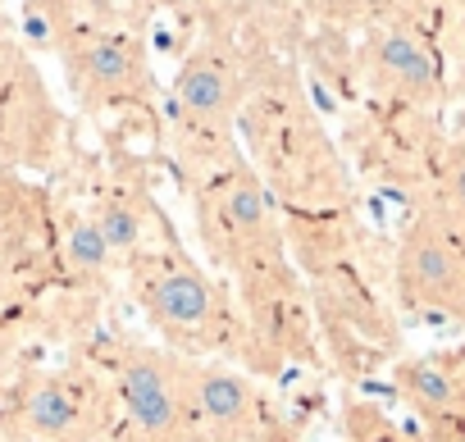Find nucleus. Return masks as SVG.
<instances>
[{
  "mask_svg": "<svg viewBox=\"0 0 465 442\" xmlns=\"http://www.w3.org/2000/svg\"><path fill=\"white\" fill-rule=\"evenodd\" d=\"M370 60H374V74H379L388 87H397L401 96L424 101V96L438 92V60L429 55V46H424L420 37H411V33H401V28L379 33L374 46H370Z\"/></svg>",
  "mask_w": 465,
  "mask_h": 442,
  "instance_id": "6e6552de",
  "label": "nucleus"
},
{
  "mask_svg": "<svg viewBox=\"0 0 465 442\" xmlns=\"http://www.w3.org/2000/svg\"><path fill=\"white\" fill-rule=\"evenodd\" d=\"M69 74L83 101L114 105L146 96V55L119 33H87L69 42Z\"/></svg>",
  "mask_w": 465,
  "mask_h": 442,
  "instance_id": "0eeeda50",
  "label": "nucleus"
},
{
  "mask_svg": "<svg viewBox=\"0 0 465 442\" xmlns=\"http://www.w3.org/2000/svg\"><path fill=\"white\" fill-rule=\"evenodd\" d=\"M442 214L465 229V151H456L442 169Z\"/></svg>",
  "mask_w": 465,
  "mask_h": 442,
  "instance_id": "f8f14e48",
  "label": "nucleus"
},
{
  "mask_svg": "<svg viewBox=\"0 0 465 442\" xmlns=\"http://www.w3.org/2000/svg\"><path fill=\"white\" fill-rule=\"evenodd\" d=\"M456 410H460V419H465V351H460V360H456Z\"/></svg>",
  "mask_w": 465,
  "mask_h": 442,
  "instance_id": "ddd939ff",
  "label": "nucleus"
},
{
  "mask_svg": "<svg viewBox=\"0 0 465 442\" xmlns=\"http://www.w3.org/2000/svg\"><path fill=\"white\" fill-rule=\"evenodd\" d=\"M101 10H110V15H128V10H137V5H146V0H96Z\"/></svg>",
  "mask_w": 465,
  "mask_h": 442,
  "instance_id": "4468645a",
  "label": "nucleus"
},
{
  "mask_svg": "<svg viewBox=\"0 0 465 442\" xmlns=\"http://www.w3.org/2000/svg\"><path fill=\"white\" fill-rule=\"evenodd\" d=\"M397 292L406 306L465 324V229L442 210L415 214L397 247Z\"/></svg>",
  "mask_w": 465,
  "mask_h": 442,
  "instance_id": "20e7f679",
  "label": "nucleus"
},
{
  "mask_svg": "<svg viewBox=\"0 0 465 442\" xmlns=\"http://www.w3.org/2000/svg\"><path fill=\"white\" fill-rule=\"evenodd\" d=\"M110 401L114 397L87 374L42 369L15 388L5 428L19 442H96L110 424Z\"/></svg>",
  "mask_w": 465,
  "mask_h": 442,
  "instance_id": "7ed1b4c3",
  "label": "nucleus"
},
{
  "mask_svg": "<svg viewBox=\"0 0 465 442\" xmlns=\"http://www.w3.org/2000/svg\"><path fill=\"white\" fill-rule=\"evenodd\" d=\"M133 292L146 319L178 356H214L238 347V319L223 288L178 251H137Z\"/></svg>",
  "mask_w": 465,
  "mask_h": 442,
  "instance_id": "f257e3e1",
  "label": "nucleus"
},
{
  "mask_svg": "<svg viewBox=\"0 0 465 442\" xmlns=\"http://www.w3.org/2000/svg\"><path fill=\"white\" fill-rule=\"evenodd\" d=\"M192 428L205 442H252L261 428V392L247 374L219 360H187Z\"/></svg>",
  "mask_w": 465,
  "mask_h": 442,
  "instance_id": "39448f33",
  "label": "nucleus"
},
{
  "mask_svg": "<svg viewBox=\"0 0 465 442\" xmlns=\"http://www.w3.org/2000/svg\"><path fill=\"white\" fill-rule=\"evenodd\" d=\"M60 260H64V270H69L74 279H83V283H96V279H105V274H110V265H114V251L105 247L101 229L92 224V214H78L74 224L64 229Z\"/></svg>",
  "mask_w": 465,
  "mask_h": 442,
  "instance_id": "9d476101",
  "label": "nucleus"
},
{
  "mask_svg": "<svg viewBox=\"0 0 465 442\" xmlns=\"http://www.w3.org/2000/svg\"><path fill=\"white\" fill-rule=\"evenodd\" d=\"M173 105L187 128H196L205 137H228L232 119H238V105H242V74L232 64V55L219 46L192 51L178 69Z\"/></svg>",
  "mask_w": 465,
  "mask_h": 442,
  "instance_id": "423d86ee",
  "label": "nucleus"
},
{
  "mask_svg": "<svg viewBox=\"0 0 465 442\" xmlns=\"http://www.w3.org/2000/svg\"><path fill=\"white\" fill-rule=\"evenodd\" d=\"M342 433H347V442H424V433H406L392 415H383L370 401H347Z\"/></svg>",
  "mask_w": 465,
  "mask_h": 442,
  "instance_id": "9b49d317",
  "label": "nucleus"
},
{
  "mask_svg": "<svg viewBox=\"0 0 465 442\" xmlns=\"http://www.w3.org/2000/svg\"><path fill=\"white\" fill-rule=\"evenodd\" d=\"M87 214H92V224L101 229L105 247L114 251V260L119 256H137V247L146 238V205L142 201H133V196H105Z\"/></svg>",
  "mask_w": 465,
  "mask_h": 442,
  "instance_id": "1a4fd4ad",
  "label": "nucleus"
},
{
  "mask_svg": "<svg viewBox=\"0 0 465 442\" xmlns=\"http://www.w3.org/2000/svg\"><path fill=\"white\" fill-rule=\"evenodd\" d=\"M133 442H196L192 397H187V356L128 342L114 351V388Z\"/></svg>",
  "mask_w": 465,
  "mask_h": 442,
  "instance_id": "f03ea898",
  "label": "nucleus"
}]
</instances>
